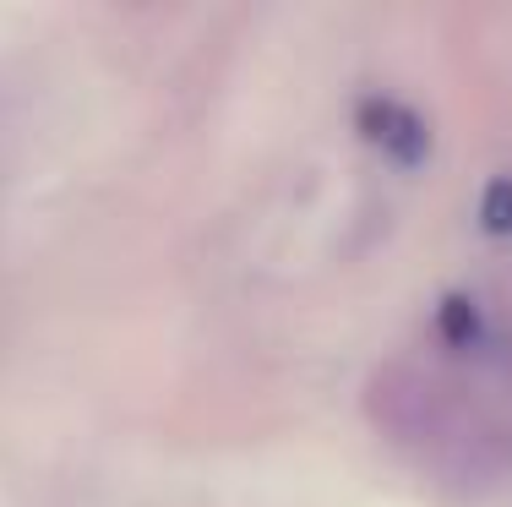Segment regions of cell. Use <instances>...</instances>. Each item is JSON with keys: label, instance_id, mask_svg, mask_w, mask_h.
Masks as SVG:
<instances>
[{"label": "cell", "instance_id": "cell-1", "mask_svg": "<svg viewBox=\"0 0 512 507\" xmlns=\"http://www.w3.org/2000/svg\"><path fill=\"white\" fill-rule=\"evenodd\" d=\"M365 126H371L376 148H387L393 159H404V164H414L425 153V126L409 110H398V104H382V99L365 104Z\"/></svg>", "mask_w": 512, "mask_h": 507}]
</instances>
